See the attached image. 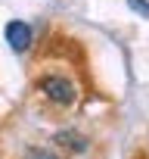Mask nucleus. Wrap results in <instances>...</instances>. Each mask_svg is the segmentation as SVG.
Here are the masks:
<instances>
[{
    "mask_svg": "<svg viewBox=\"0 0 149 159\" xmlns=\"http://www.w3.org/2000/svg\"><path fill=\"white\" fill-rule=\"evenodd\" d=\"M37 94H44L56 106H74V100H78L74 81H68V78H62V75H44L37 81Z\"/></svg>",
    "mask_w": 149,
    "mask_h": 159,
    "instance_id": "obj_1",
    "label": "nucleus"
},
{
    "mask_svg": "<svg viewBox=\"0 0 149 159\" xmlns=\"http://www.w3.org/2000/svg\"><path fill=\"white\" fill-rule=\"evenodd\" d=\"M3 38H6V44H10V50H13V53H28V50H31V44H34V31H31V25H28V22H22V19L6 22Z\"/></svg>",
    "mask_w": 149,
    "mask_h": 159,
    "instance_id": "obj_2",
    "label": "nucleus"
},
{
    "mask_svg": "<svg viewBox=\"0 0 149 159\" xmlns=\"http://www.w3.org/2000/svg\"><path fill=\"white\" fill-rule=\"evenodd\" d=\"M53 143H59L68 153H87L90 150V140L84 134H78V131H56L53 134Z\"/></svg>",
    "mask_w": 149,
    "mask_h": 159,
    "instance_id": "obj_3",
    "label": "nucleus"
},
{
    "mask_svg": "<svg viewBox=\"0 0 149 159\" xmlns=\"http://www.w3.org/2000/svg\"><path fill=\"white\" fill-rule=\"evenodd\" d=\"M127 7L134 13H140L143 19H149V0H127Z\"/></svg>",
    "mask_w": 149,
    "mask_h": 159,
    "instance_id": "obj_4",
    "label": "nucleus"
},
{
    "mask_svg": "<svg viewBox=\"0 0 149 159\" xmlns=\"http://www.w3.org/2000/svg\"><path fill=\"white\" fill-rule=\"evenodd\" d=\"M31 159H59V156H53L50 150H31Z\"/></svg>",
    "mask_w": 149,
    "mask_h": 159,
    "instance_id": "obj_5",
    "label": "nucleus"
}]
</instances>
